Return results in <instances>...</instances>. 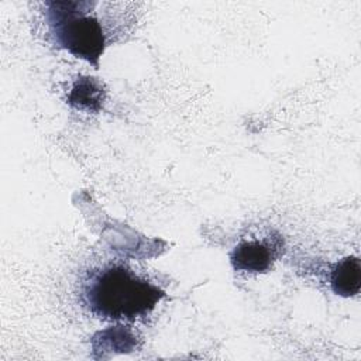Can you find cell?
<instances>
[{
    "instance_id": "obj_1",
    "label": "cell",
    "mask_w": 361,
    "mask_h": 361,
    "mask_svg": "<svg viewBox=\"0 0 361 361\" xmlns=\"http://www.w3.org/2000/svg\"><path fill=\"white\" fill-rule=\"evenodd\" d=\"M80 295L94 316L113 322L145 317L165 298L162 289L121 264H107L92 271Z\"/></svg>"
},
{
    "instance_id": "obj_2",
    "label": "cell",
    "mask_w": 361,
    "mask_h": 361,
    "mask_svg": "<svg viewBox=\"0 0 361 361\" xmlns=\"http://www.w3.org/2000/svg\"><path fill=\"white\" fill-rule=\"evenodd\" d=\"M47 20L51 34L61 48L86 59L96 69L106 48V34L92 13L90 1H48Z\"/></svg>"
},
{
    "instance_id": "obj_3",
    "label": "cell",
    "mask_w": 361,
    "mask_h": 361,
    "mask_svg": "<svg viewBox=\"0 0 361 361\" xmlns=\"http://www.w3.org/2000/svg\"><path fill=\"white\" fill-rule=\"evenodd\" d=\"M283 241L279 235L251 237L241 240L233 250L230 259L235 271L265 272L281 255Z\"/></svg>"
},
{
    "instance_id": "obj_4",
    "label": "cell",
    "mask_w": 361,
    "mask_h": 361,
    "mask_svg": "<svg viewBox=\"0 0 361 361\" xmlns=\"http://www.w3.org/2000/svg\"><path fill=\"white\" fill-rule=\"evenodd\" d=\"M330 286L334 293L353 296L361 286V265L357 257H345L334 265L330 274Z\"/></svg>"
},
{
    "instance_id": "obj_5",
    "label": "cell",
    "mask_w": 361,
    "mask_h": 361,
    "mask_svg": "<svg viewBox=\"0 0 361 361\" xmlns=\"http://www.w3.org/2000/svg\"><path fill=\"white\" fill-rule=\"evenodd\" d=\"M69 103L82 110H99L104 100V90L102 85L93 78L79 79L72 87Z\"/></svg>"
}]
</instances>
